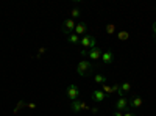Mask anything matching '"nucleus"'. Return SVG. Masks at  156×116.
I'll return each mask as SVG.
<instances>
[{"label": "nucleus", "mask_w": 156, "mask_h": 116, "mask_svg": "<svg viewBox=\"0 0 156 116\" xmlns=\"http://www.w3.org/2000/svg\"><path fill=\"white\" fill-rule=\"evenodd\" d=\"M92 71H94V68H92V64H90V61H87V60H81L80 63H78V66H76V72H78V75H81V77L90 75Z\"/></svg>", "instance_id": "nucleus-1"}, {"label": "nucleus", "mask_w": 156, "mask_h": 116, "mask_svg": "<svg viewBox=\"0 0 156 116\" xmlns=\"http://www.w3.org/2000/svg\"><path fill=\"white\" fill-rule=\"evenodd\" d=\"M80 44H81V47L86 50H90L92 47H95V38L92 36V35H84L81 39H80Z\"/></svg>", "instance_id": "nucleus-2"}, {"label": "nucleus", "mask_w": 156, "mask_h": 116, "mask_svg": "<svg viewBox=\"0 0 156 116\" xmlns=\"http://www.w3.org/2000/svg\"><path fill=\"white\" fill-rule=\"evenodd\" d=\"M70 108H72V111L73 113H80V111H86V110H90L86 104H84V102L83 100H73L72 102V104H70Z\"/></svg>", "instance_id": "nucleus-3"}, {"label": "nucleus", "mask_w": 156, "mask_h": 116, "mask_svg": "<svg viewBox=\"0 0 156 116\" xmlns=\"http://www.w3.org/2000/svg\"><path fill=\"white\" fill-rule=\"evenodd\" d=\"M128 107H129V100L126 97H119L115 100V110L125 113V111H128Z\"/></svg>", "instance_id": "nucleus-4"}, {"label": "nucleus", "mask_w": 156, "mask_h": 116, "mask_svg": "<svg viewBox=\"0 0 156 116\" xmlns=\"http://www.w3.org/2000/svg\"><path fill=\"white\" fill-rule=\"evenodd\" d=\"M75 25H76V22L73 21V19H66L62 22V32L66 33V35H70V33H73V30H75Z\"/></svg>", "instance_id": "nucleus-5"}, {"label": "nucleus", "mask_w": 156, "mask_h": 116, "mask_svg": "<svg viewBox=\"0 0 156 116\" xmlns=\"http://www.w3.org/2000/svg\"><path fill=\"white\" fill-rule=\"evenodd\" d=\"M101 49H98L97 46L95 47H92L90 50H87V57L90 58V61H98L100 58H101Z\"/></svg>", "instance_id": "nucleus-6"}, {"label": "nucleus", "mask_w": 156, "mask_h": 116, "mask_svg": "<svg viewBox=\"0 0 156 116\" xmlns=\"http://www.w3.org/2000/svg\"><path fill=\"white\" fill-rule=\"evenodd\" d=\"M78 96H80L78 86H76V85H70V86L67 88V97L73 102V100H76V99H78Z\"/></svg>", "instance_id": "nucleus-7"}, {"label": "nucleus", "mask_w": 156, "mask_h": 116, "mask_svg": "<svg viewBox=\"0 0 156 116\" xmlns=\"http://www.w3.org/2000/svg\"><path fill=\"white\" fill-rule=\"evenodd\" d=\"M86 30H87V25H86L84 22H78V24L75 25L73 33H76L78 36H84V35H86Z\"/></svg>", "instance_id": "nucleus-8"}, {"label": "nucleus", "mask_w": 156, "mask_h": 116, "mask_svg": "<svg viewBox=\"0 0 156 116\" xmlns=\"http://www.w3.org/2000/svg\"><path fill=\"white\" fill-rule=\"evenodd\" d=\"M101 60H103V63L111 64V63L114 61V54H112V50H106V52H103V54H101Z\"/></svg>", "instance_id": "nucleus-9"}, {"label": "nucleus", "mask_w": 156, "mask_h": 116, "mask_svg": "<svg viewBox=\"0 0 156 116\" xmlns=\"http://www.w3.org/2000/svg\"><path fill=\"white\" fill-rule=\"evenodd\" d=\"M105 97H106V94L103 93L101 89H94V91H92V99L95 102H103V100H105Z\"/></svg>", "instance_id": "nucleus-10"}, {"label": "nucleus", "mask_w": 156, "mask_h": 116, "mask_svg": "<svg viewBox=\"0 0 156 116\" xmlns=\"http://www.w3.org/2000/svg\"><path fill=\"white\" fill-rule=\"evenodd\" d=\"M131 91V85H129V82H125V83H122L120 85V89H119V94L120 97H123V94H126V93H129Z\"/></svg>", "instance_id": "nucleus-11"}, {"label": "nucleus", "mask_w": 156, "mask_h": 116, "mask_svg": "<svg viewBox=\"0 0 156 116\" xmlns=\"http://www.w3.org/2000/svg\"><path fill=\"white\" fill-rule=\"evenodd\" d=\"M80 39H81V38L78 36L76 33H70V35H67V41H69V44H72V46H76L78 43H80Z\"/></svg>", "instance_id": "nucleus-12"}, {"label": "nucleus", "mask_w": 156, "mask_h": 116, "mask_svg": "<svg viewBox=\"0 0 156 116\" xmlns=\"http://www.w3.org/2000/svg\"><path fill=\"white\" fill-rule=\"evenodd\" d=\"M142 104H144V100H142L140 97H133L131 100H129V105H131L133 108H139Z\"/></svg>", "instance_id": "nucleus-13"}, {"label": "nucleus", "mask_w": 156, "mask_h": 116, "mask_svg": "<svg viewBox=\"0 0 156 116\" xmlns=\"http://www.w3.org/2000/svg\"><path fill=\"white\" fill-rule=\"evenodd\" d=\"M94 80H95V83H98V85H105V83H106V77L101 75V74H97V75L94 77Z\"/></svg>", "instance_id": "nucleus-14"}, {"label": "nucleus", "mask_w": 156, "mask_h": 116, "mask_svg": "<svg viewBox=\"0 0 156 116\" xmlns=\"http://www.w3.org/2000/svg\"><path fill=\"white\" fill-rule=\"evenodd\" d=\"M117 38H119L120 41H126L128 38H129V33H128L126 30H120L119 33H117Z\"/></svg>", "instance_id": "nucleus-15"}, {"label": "nucleus", "mask_w": 156, "mask_h": 116, "mask_svg": "<svg viewBox=\"0 0 156 116\" xmlns=\"http://www.w3.org/2000/svg\"><path fill=\"white\" fill-rule=\"evenodd\" d=\"M80 14H81V13H80V9H78V8H73L72 11H70V19H78V17H80Z\"/></svg>", "instance_id": "nucleus-16"}, {"label": "nucleus", "mask_w": 156, "mask_h": 116, "mask_svg": "<svg viewBox=\"0 0 156 116\" xmlns=\"http://www.w3.org/2000/svg\"><path fill=\"white\" fill-rule=\"evenodd\" d=\"M101 91L105 93L106 96H111V94H112V86H109V85L105 83V85H103V89H101Z\"/></svg>", "instance_id": "nucleus-17"}, {"label": "nucleus", "mask_w": 156, "mask_h": 116, "mask_svg": "<svg viewBox=\"0 0 156 116\" xmlns=\"http://www.w3.org/2000/svg\"><path fill=\"white\" fill-rule=\"evenodd\" d=\"M115 33V25L114 24H108L106 25V35H114Z\"/></svg>", "instance_id": "nucleus-18"}, {"label": "nucleus", "mask_w": 156, "mask_h": 116, "mask_svg": "<svg viewBox=\"0 0 156 116\" xmlns=\"http://www.w3.org/2000/svg\"><path fill=\"white\" fill-rule=\"evenodd\" d=\"M119 89H120V85L119 83H114L112 85V93H119Z\"/></svg>", "instance_id": "nucleus-19"}, {"label": "nucleus", "mask_w": 156, "mask_h": 116, "mask_svg": "<svg viewBox=\"0 0 156 116\" xmlns=\"http://www.w3.org/2000/svg\"><path fill=\"white\" fill-rule=\"evenodd\" d=\"M123 116H136V113H134V111H129V110H128V111H125V113H123Z\"/></svg>", "instance_id": "nucleus-20"}, {"label": "nucleus", "mask_w": 156, "mask_h": 116, "mask_svg": "<svg viewBox=\"0 0 156 116\" xmlns=\"http://www.w3.org/2000/svg\"><path fill=\"white\" fill-rule=\"evenodd\" d=\"M44 52H45V49H44V47H41V49H39V52H37V57L44 55Z\"/></svg>", "instance_id": "nucleus-21"}, {"label": "nucleus", "mask_w": 156, "mask_h": 116, "mask_svg": "<svg viewBox=\"0 0 156 116\" xmlns=\"http://www.w3.org/2000/svg\"><path fill=\"white\" fill-rule=\"evenodd\" d=\"M112 116H123V113H122V111H119V110H115V111L112 113Z\"/></svg>", "instance_id": "nucleus-22"}, {"label": "nucleus", "mask_w": 156, "mask_h": 116, "mask_svg": "<svg viewBox=\"0 0 156 116\" xmlns=\"http://www.w3.org/2000/svg\"><path fill=\"white\" fill-rule=\"evenodd\" d=\"M151 28H153V33L156 35V22H153V27H151Z\"/></svg>", "instance_id": "nucleus-23"}, {"label": "nucleus", "mask_w": 156, "mask_h": 116, "mask_svg": "<svg viewBox=\"0 0 156 116\" xmlns=\"http://www.w3.org/2000/svg\"><path fill=\"white\" fill-rule=\"evenodd\" d=\"M90 111H92V113H97V111H98V108H97V107H94V108H90Z\"/></svg>", "instance_id": "nucleus-24"}, {"label": "nucleus", "mask_w": 156, "mask_h": 116, "mask_svg": "<svg viewBox=\"0 0 156 116\" xmlns=\"http://www.w3.org/2000/svg\"><path fill=\"white\" fill-rule=\"evenodd\" d=\"M154 43H156V38H154Z\"/></svg>", "instance_id": "nucleus-25"}, {"label": "nucleus", "mask_w": 156, "mask_h": 116, "mask_svg": "<svg viewBox=\"0 0 156 116\" xmlns=\"http://www.w3.org/2000/svg\"><path fill=\"white\" fill-rule=\"evenodd\" d=\"M154 11H156V6H154Z\"/></svg>", "instance_id": "nucleus-26"}]
</instances>
